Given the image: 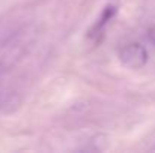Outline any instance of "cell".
<instances>
[{
  "label": "cell",
  "instance_id": "cell-1",
  "mask_svg": "<svg viewBox=\"0 0 155 153\" xmlns=\"http://www.w3.org/2000/svg\"><path fill=\"white\" fill-rule=\"evenodd\" d=\"M120 62L130 69H140L148 62V51L139 42H130L119 51Z\"/></svg>",
  "mask_w": 155,
  "mask_h": 153
},
{
  "label": "cell",
  "instance_id": "cell-2",
  "mask_svg": "<svg viewBox=\"0 0 155 153\" xmlns=\"http://www.w3.org/2000/svg\"><path fill=\"white\" fill-rule=\"evenodd\" d=\"M114 14H116V8H114V6H107V8L103 11L101 17L97 20L95 26L91 29V32H89V38H92V39H95V41H100V36H103L104 30H105V27H107V24L113 20Z\"/></svg>",
  "mask_w": 155,
  "mask_h": 153
},
{
  "label": "cell",
  "instance_id": "cell-3",
  "mask_svg": "<svg viewBox=\"0 0 155 153\" xmlns=\"http://www.w3.org/2000/svg\"><path fill=\"white\" fill-rule=\"evenodd\" d=\"M148 41L155 47V26H152V27L148 30Z\"/></svg>",
  "mask_w": 155,
  "mask_h": 153
}]
</instances>
